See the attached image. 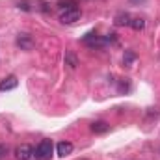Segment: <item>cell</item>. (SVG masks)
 <instances>
[{"label":"cell","instance_id":"6da1fadb","mask_svg":"<svg viewBox=\"0 0 160 160\" xmlns=\"http://www.w3.org/2000/svg\"><path fill=\"white\" fill-rule=\"evenodd\" d=\"M52 151H54L52 140H41L39 143L36 145L34 157H36V160H50L52 158Z\"/></svg>","mask_w":160,"mask_h":160},{"label":"cell","instance_id":"7a4b0ae2","mask_svg":"<svg viewBox=\"0 0 160 160\" xmlns=\"http://www.w3.org/2000/svg\"><path fill=\"white\" fill-rule=\"evenodd\" d=\"M80 19V9L78 8H73V9H65V11H60V21L63 24H73Z\"/></svg>","mask_w":160,"mask_h":160},{"label":"cell","instance_id":"3957f363","mask_svg":"<svg viewBox=\"0 0 160 160\" xmlns=\"http://www.w3.org/2000/svg\"><path fill=\"white\" fill-rule=\"evenodd\" d=\"M34 157V149L28 145V143H21L17 149H15V158L17 160H30Z\"/></svg>","mask_w":160,"mask_h":160},{"label":"cell","instance_id":"277c9868","mask_svg":"<svg viewBox=\"0 0 160 160\" xmlns=\"http://www.w3.org/2000/svg\"><path fill=\"white\" fill-rule=\"evenodd\" d=\"M17 47H21V50H32L34 48V39L28 34H19L17 36Z\"/></svg>","mask_w":160,"mask_h":160},{"label":"cell","instance_id":"5b68a950","mask_svg":"<svg viewBox=\"0 0 160 160\" xmlns=\"http://www.w3.org/2000/svg\"><path fill=\"white\" fill-rule=\"evenodd\" d=\"M56 153H58V157H62V158L69 157V155L73 153V143H71V142H60V143L56 145Z\"/></svg>","mask_w":160,"mask_h":160},{"label":"cell","instance_id":"8992f818","mask_svg":"<svg viewBox=\"0 0 160 160\" xmlns=\"http://www.w3.org/2000/svg\"><path fill=\"white\" fill-rule=\"evenodd\" d=\"M17 84H19V80L17 77H8V78H4L0 82V91H11V89H15L17 88Z\"/></svg>","mask_w":160,"mask_h":160},{"label":"cell","instance_id":"52a82bcc","mask_svg":"<svg viewBox=\"0 0 160 160\" xmlns=\"http://www.w3.org/2000/svg\"><path fill=\"white\" fill-rule=\"evenodd\" d=\"M89 128H91V132H95V134H104V132L110 130V125H108L106 121H93V123L89 125Z\"/></svg>","mask_w":160,"mask_h":160},{"label":"cell","instance_id":"ba28073f","mask_svg":"<svg viewBox=\"0 0 160 160\" xmlns=\"http://www.w3.org/2000/svg\"><path fill=\"white\" fill-rule=\"evenodd\" d=\"M130 21H132V17L127 13V11H121L116 15V19H114V22L118 24V26H130Z\"/></svg>","mask_w":160,"mask_h":160},{"label":"cell","instance_id":"9c48e42d","mask_svg":"<svg viewBox=\"0 0 160 160\" xmlns=\"http://www.w3.org/2000/svg\"><path fill=\"white\" fill-rule=\"evenodd\" d=\"M65 65L71 67V69H75V67L78 65V58H77V54H75L73 50H67V52H65Z\"/></svg>","mask_w":160,"mask_h":160},{"label":"cell","instance_id":"30bf717a","mask_svg":"<svg viewBox=\"0 0 160 160\" xmlns=\"http://www.w3.org/2000/svg\"><path fill=\"white\" fill-rule=\"evenodd\" d=\"M58 8H60V11L73 9V8H77V0H58Z\"/></svg>","mask_w":160,"mask_h":160},{"label":"cell","instance_id":"8fae6325","mask_svg":"<svg viewBox=\"0 0 160 160\" xmlns=\"http://www.w3.org/2000/svg\"><path fill=\"white\" fill-rule=\"evenodd\" d=\"M130 28H134L136 32H140V30H143V28H145V21H143L142 17H136V19H132V21H130Z\"/></svg>","mask_w":160,"mask_h":160},{"label":"cell","instance_id":"7c38bea8","mask_svg":"<svg viewBox=\"0 0 160 160\" xmlns=\"http://www.w3.org/2000/svg\"><path fill=\"white\" fill-rule=\"evenodd\" d=\"M134 60H136V54H134L132 50H125V56H123V63H125L127 67H130Z\"/></svg>","mask_w":160,"mask_h":160},{"label":"cell","instance_id":"4fadbf2b","mask_svg":"<svg viewBox=\"0 0 160 160\" xmlns=\"http://www.w3.org/2000/svg\"><path fill=\"white\" fill-rule=\"evenodd\" d=\"M130 89V84L128 82H121L119 84V91H128Z\"/></svg>","mask_w":160,"mask_h":160},{"label":"cell","instance_id":"5bb4252c","mask_svg":"<svg viewBox=\"0 0 160 160\" xmlns=\"http://www.w3.org/2000/svg\"><path fill=\"white\" fill-rule=\"evenodd\" d=\"M6 153H8V147H6V145H0V158H2Z\"/></svg>","mask_w":160,"mask_h":160},{"label":"cell","instance_id":"9a60e30c","mask_svg":"<svg viewBox=\"0 0 160 160\" xmlns=\"http://www.w3.org/2000/svg\"><path fill=\"white\" fill-rule=\"evenodd\" d=\"M130 2H134V4H138V2H140V0H130Z\"/></svg>","mask_w":160,"mask_h":160}]
</instances>
